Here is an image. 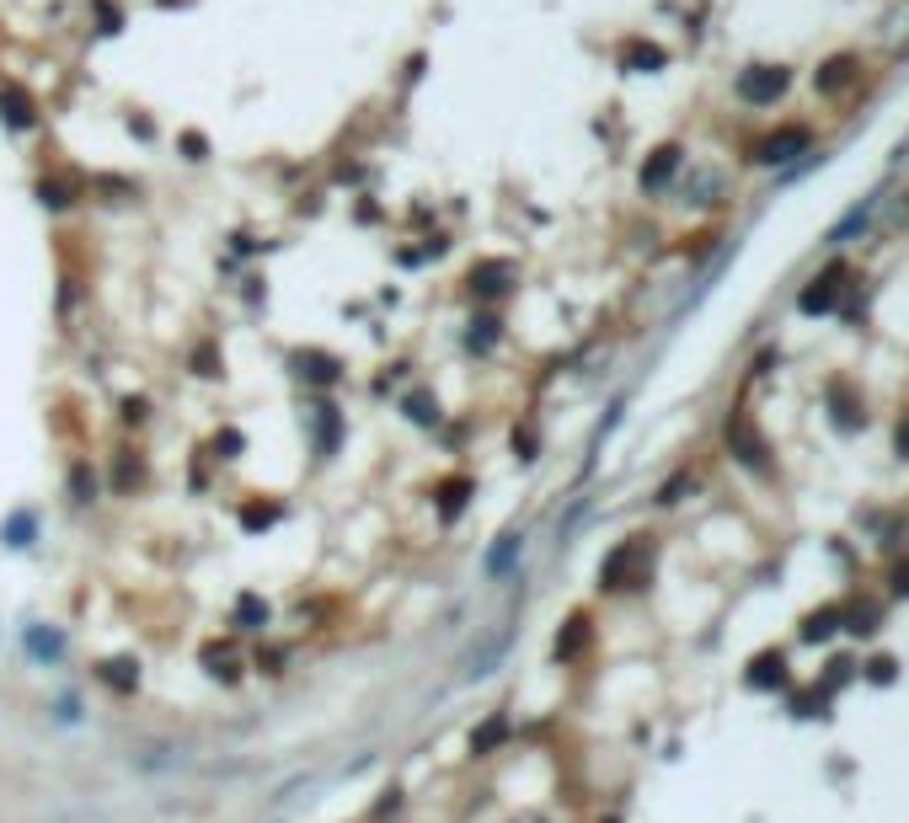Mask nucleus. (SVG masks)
Wrapping results in <instances>:
<instances>
[{
    "mask_svg": "<svg viewBox=\"0 0 909 823\" xmlns=\"http://www.w3.org/2000/svg\"><path fill=\"white\" fill-rule=\"evenodd\" d=\"M781 658H760V663H749V685H760V690H776L781 685Z\"/></svg>",
    "mask_w": 909,
    "mask_h": 823,
    "instance_id": "nucleus-9",
    "label": "nucleus"
},
{
    "mask_svg": "<svg viewBox=\"0 0 909 823\" xmlns=\"http://www.w3.org/2000/svg\"><path fill=\"white\" fill-rule=\"evenodd\" d=\"M787 81H792L787 70H776V65H760V70H749L744 81H738V97H749V102H776L781 91H787Z\"/></svg>",
    "mask_w": 909,
    "mask_h": 823,
    "instance_id": "nucleus-3",
    "label": "nucleus"
},
{
    "mask_svg": "<svg viewBox=\"0 0 909 823\" xmlns=\"http://www.w3.org/2000/svg\"><path fill=\"white\" fill-rule=\"evenodd\" d=\"M33 97L11 81V86H0V123H11V129H33Z\"/></svg>",
    "mask_w": 909,
    "mask_h": 823,
    "instance_id": "nucleus-4",
    "label": "nucleus"
},
{
    "mask_svg": "<svg viewBox=\"0 0 909 823\" xmlns=\"http://www.w3.org/2000/svg\"><path fill=\"white\" fill-rule=\"evenodd\" d=\"M498 652H503V631H492V636H487V647H482V652H471V658H466V679L487 674V663L498 658Z\"/></svg>",
    "mask_w": 909,
    "mask_h": 823,
    "instance_id": "nucleus-10",
    "label": "nucleus"
},
{
    "mask_svg": "<svg viewBox=\"0 0 909 823\" xmlns=\"http://www.w3.org/2000/svg\"><path fill=\"white\" fill-rule=\"evenodd\" d=\"M621 59H626V70H658V65H664V49H653V43H631Z\"/></svg>",
    "mask_w": 909,
    "mask_h": 823,
    "instance_id": "nucleus-8",
    "label": "nucleus"
},
{
    "mask_svg": "<svg viewBox=\"0 0 909 823\" xmlns=\"http://www.w3.org/2000/svg\"><path fill=\"white\" fill-rule=\"evenodd\" d=\"M728 439H733V449H738V460H744V465H765L770 449H765L760 433H749V423H733V428H728Z\"/></svg>",
    "mask_w": 909,
    "mask_h": 823,
    "instance_id": "nucleus-7",
    "label": "nucleus"
},
{
    "mask_svg": "<svg viewBox=\"0 0 909 823\" xmlns=\"http://www.w3.org/2000/svg\"><path fill=\"white\" fill-rule=\"evenodd\" d=\"M840 620H851V631L867 636V631H877V604H851V615H840Z\"/></svg>",
    "mask_w": 909,
    "mask_h": 823,
    "instance_id": "nucleus-13",
    "label": "nucleus"
},
{
    "mask_svg": "<svg viewBox=\"0 0 909 823\" xmlns=\"http://www.w3.org/2000/svg\"><path fill=\"white\" fill-rule=\"evenodd\" d=\"M835 620H840V610H824V615H813V620H808V636H813V642H824V636L835 631Z\"/></svg>",
    "mask_w": 909,
    "mask_h": 823,
    "instance_id": "nucleus-15",
    "label": "nucleus"
},
{
    "mask_svg": "<svg viewBox=\"0 0 909 823\" xmlns=\"http://www.w3.org/2000/svg\"><path fill=\"white\" fill-rule=\"evenodd\" d=\"M840 289H845V268H829L819 284L803 294V310H808V316H819V310H829V305L840 300Z\"/></svg>",
    "mask_w": 909,
    "mask_h": 823,
    "instance_id": "nucleus-5",
    "label": "nucleus"
},
{
    "mask_svg": "<svg viewBox=\"0 0 909 823\" xmlns=\"http://www.w3.org/2000/svg\"><path fill=\"white\" fill-rule=\"evenodd\" d=\"M797 150H808V129H776V134H765L760 145H754V161L760 166H781V161H792Z\"/></svg>",
    "mask_w": 909,
    "mask_h": 823,
    "instance_id": "nucleus-2",
    "label": "nucleus"
},
{
    "mask_svg": "<svg viewBox=\"0 0 909 823\" xmlns=\"http://www.w3.org/2000/svg\"><path fill=\"white\" fill-rule=\"evenodd\" d=\"M856 75V59H829L824 65V75H819V91H835V86H845Z\"/></svg>",
    "mask_w": 909,
    "mask_h": 823,
    "instance_id": "nucleus-11",
    "label": "nucleus"
},
{
    "mask_svg": "<svg viewBox=\"0 0 909 823\" xmlns=\"http://www.w3.org/2000/svg\"><path fill=\"white\" fill-rule=\"evenodd\" d=\"M680 172V150L674 145H664V150H653V161L642 166V188H664V182Z\"/></svg>",
    "mask_w": 909,
    "mask_h": 823,
    "instance_id": "nucleus-6",
    "label": "nucleus"
},
{
    "mask_svg": "<svg viewBox=\"0 0 909 823\" xmlns=\"http://www.w3.org/2000/svg\"><path fill=\"white\" fill-rule=\"evenodd\" d=\"M872 669V679H893V658H877V663H867Z\"/></svg>",
    "mask_w": 909,
    "mask_h": 823,
    "instance_id": "nucleus-17",
    "label": "nucleus"
},
{
    "mask_svg": "<svg viewBox=\"0 0 909 823\" xmlns=\"http://www.w3.org/2000/svg\"><path fill=\"white\" fill-rule=\"evenodd\" d=\"M893 449L909 460V417H899V433H893Z\"/></svg>",
    "mask_w": 909,
    "mask_h": 823,
    "instance_id": "nucleus-16",
    "label": "nucleus"
},
{
    "mask_svg": "<svg viewBox=\"0 0 909 823\" xmlns=\"http://www.w3.org/2000/svg\"><path fill=\"white\" fill-rule=\"evenodd\" d=\"M27 647L38 652V658H59V636H43V631H27Z\"/></svg>",
    "mask_w": 909,
    "mask_h": 823,
    "instance_id": "nucleus-14",
    "label": "nucleus"
},
{
    "mask_svg": "<svg viewBox=\"0 0 909 823\" xmlns=\"http://www.w3.org/2000/svg\"><path fill=\"white\" fill-rule=\"evenodd\" d=\"M893 583H899V594H909V567H899V572H893Z\"/></svg>",
    "mask_w": 909,
    "mask_h": 823,
    "instance_id": "nucleus-18",
    "label": "nucleus"
},
{
    "mask_svg": "<svg viewBox=\"0 0 909 823\" xmlns=\"http://www.w3.org/2000/svg\"><path fill=\"white\" fill-rule=\"evenodd\" d=\"M498 278H508V262H487L482 273H471V284L482 289V294H503V284H498Z\"/></svg>",
    "mask_w": 909,
    "mask_h": 823,
    "instance_id": "nucleus-12",
    "label": "nucleus"
},
{
    "mask_svg": "<svg viewBox=\"0 0 909 823\" xmlns=\"http://www.w3.org/2000/svg\"><path fill=\"white\" fill-rule=\"evenodd\" d=\"M647 556H653V551H647L642 540L621 546V551H615L610 562H605V583H610V588H637V578L647 572Z\"/></svg>",
    "mask_w": 909,
    "mask_h": 823,
    "instance_id": "nucleus-1",
    "label": "nucleus"
}]
</instances>
